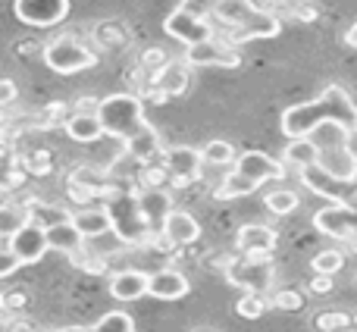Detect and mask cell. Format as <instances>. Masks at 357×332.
<instances>
[{
	"mask_svg": "<svg viewBox=\"0 0 357 332\" xmlns=\"http://www.w3.org/2000/svg\"><path fill=\"white\" fill-rule=\"evenodd\" d=\"M226 282L235 285V289L264 295V292H270L273 282H276V266H273L270 257H245V254H241V260H232V264L226 266Z\"/></svg>",
	"mask_w": 357,
	"mask_h": 332,
	"instance_id": "cell-5",
	"label": "cell"
},
{
	"mask_svg": "<svg viewBox=\"0 0 357 332\" xmlns=\"http://www.w3.org/2000/svg\"><path fill=\"white\" fill-rule=\"evenodd\" d=\"M257 188L260 185L254 182V179H248V176H241L238 169H232L220 185H216L213 197L216 201H232V197H245V195H251V191H257Z\"/></svg>",
	"mask_w": 357,
	"mask_h": 332,
	"instance_id": "cell-26",
	"label": "cell"
},
{
	"mask_svg": "<svg viewBox=\"0 0 357 332\" xmlns=\"http://www.w3.org/2000/svg\"><path fill=\"white\" fill-rule=\"evenodd\" d=\"M25 213H29L31 222H38V226H44V229L73 220V213H69L66 207H54V204H41V201H31L29 207H25Z\"/></svg>",
	"mask_w": 357,
	"mask_h": 332,
	"instance_id": "cell-27",
	"label": "cell"
},
{
	"mask_svg": "<svg viewBox=\"0 0 357 332\" xmlns=\"http://www.w3.org/2000/svg\"><path fill=\"white\" fill-rule=\"evenodd\" d=\"M0 100H3V104H13V100H16V85H13L10 79H3V85H0Z\"/></svg>",
	"mask_w": 357,
	"mask_h": 332,
	"instance_id": "cell-41",
	"label": "cell"
},
{
	"mask_svg": "<svg viewBox=\"0 0 357 332\" xmlns=\"http://www.w3.org/2000/svg\"><path fill=\"white\" fill-rule=\"evenodd\" d=\"M88 248H91V251H98L100 257H110V254H119L123 248H129V245H126V241L110 229V232L98 235V239H88Z\"/></svg>",
	"mask_w": 357,
	"mask_h": 332,
	"instance_id": "cell-35",
	"label": "cell"
},
{
	"mask_svg": "<svg viewBox=\"0 0 357 332\" xmlns=\"http://www.w3.org/2000/svg\"><path fill=\"white\" fill-rule=\"evenodd\" d=\"M73 266H79V270H85V273H94V276H104L107 273V257H100L98 251H91V248H82V251H75L73 257Z\"/></svg>",
	"mask_w": 357,
	"mask_h": 332,
	"instance_id": "cell-34",
	"label": "cell"
},
{
	"mask_svg": "<svg viewBox=\"0 0 357 332\" xmlns=\"http://www.w3.org/2000/svg\"><path fill=\"white\" fill-rule=\"evenodd\" d=\"M98 116H100V123H104L107 135L126 138V142L148 126V119H144V107L135 94H110V98H104L100 100Z\"/></svg>",
	"mask_w": 357,
	"mask_h": 332,
	"instance_id": "cell-3",
	"label": "cell"
},
{
	"mask_svg": "<svg viewBox=\"0 0 357 332\" xmlns=\"http://www.w3.org/2000/svg\"><path fill=\"white\" fill-rule=\"evenodd\" d=\"M301 172V185L307 191H314L317 197H326V201H333V204H348V201H354V185L351 182H342V179H335L333 172H326L320 163H314V166H304V169H298Z\"/></svg>",
	"mask_w": 357,
	"mask_h": 332,
	"instance_id": "cell-7",
	"label": "cell"
},
{
	"mask_svg": "<svg viewBox=\"0 0 357 332\" xmlns=\"http://www.w3.org/2000/svg\"><path fill=\"white\" fill-rule=\"evenodd\" d=\"M310 266H314L317 276H335V273L345 266V254H342L339 248H326V251H320L310 260Z\"/></svg>",
	"mask_w": 357,
	"mask_h": 332,
	"instance_id": "cell-33",
	"label": "cell"
},
{
	"mask_svg": "<svg viewBox=\"0 0 357 332\" xmlns=\"http://www.w3.org/2000/svg\"><path fill=\"white\" fill-rule=\"evenodd\" d=\"M110 295L116 301H138V298L151 295V276L142 270H123L110 276Z\"/></svg>",
	"mask_w": 357,
	"mask_h": 332,
	"instance_id": "cell-16",
	"label": "cell"
},
{
	"mask_svg": "<svg viewBox=\"0 0 357 332\" xmlns=\"http://www.w3.org/2000/svg\"><path fill=\"white\" fill-rule=\"evenodd\" d=\"M310 289L317 292V295H323V292L333 289V276H314V282H310Z\"/></svg>",
	"mask_w": 357,
	"mask_h": 332,
	"instance_id": "cell-42",
	"label": "cell"
},
{
	"mask_svg": "<svg viewBox=\"0 0 357 332\" xmlns=\"http://www.w3.org/2000/svg\"><path fill=\"white\" fill-rule=\"evenodd\" d=\"M138 204H142V213H144V220L151 222V229H154V235H160L163 232V226H167V220H169V213H173V197L167 195L163 188H142L138 191Z\"/></svg>",
	"mask_w": 357,
	"mask_h": 332,
	"instance_id": "cell-15",
	"label": "cell"
},
{
	"mask_svg": "<svg viewBox=\"0 0 357 332\" xmlns=\"http://www.w3.org/2000/svg\"><path fill=\"white\" fill-rule=\"evenodd\" d=\"M264 204H266L270 213L285 216V213H291V210L298 207V195L291 188H273V191H266L264 195Z\"/></svg>",
	"mask_w": 357,
	"mask_h": 332,
	"instance_id": "cell-32",
	"label": "cell"
},
{
	"mask_svg": "<svg viewBox=\"0 0 357 332\" xmlns=\"http://www.w3.org/2000/svg\"><path fill=\"white\" fill-rule=\"evenodd\" d=\"M107 210H110V216H113V232L129 248L148 245V241L154 239V229L144 220L138 195H132V191H126V188L110 191V195H107Z\"/></svg>",
	"mask_w": 357,
	"mask_h": 332,
	"instance_id": "cell-2",
	"label": "cell"
},
{
	"mask_svg": "<svg viewBox=\"0 0 357 332\" xmlns=\"http://www.w3.org/2000/svg\"><path fill=\"white\" fill-rule=\"evenodd\" d=\"M47 245H50V251H60V254H66V257H73L75 251H82V248L88 245V239L75 229V222L69 220V222H60V226L47 229Z\"/></svg>",
	"mask_w": 357,
	"mask_h": 332,
	"instance_id": "cell-22",
	"label": "cell"
},
{
	"mask_svg": "<svg viewBox=\"0 0 357 332\" xmlns=\"http://www.w3.org/2000/svg\"><path fill=\"white\" fill-rule=\"evenodd\" d=\"M354 320H357V317H354Z\"/></svg>",
	"mask_w": 357,
	"mask_h": 332,
	"instance_id": "cell-46",
	"label": "cell"
},
{
	"mask_svg": "<svg viewBox=\"0 0 357 332\" xmlns=\"http://www.w3.org/2000/svg\"><path fill=\"white\" fill-rule=\"evenodd\" d=\"M188 279L178 270H157L151 276V295L160 298V301H178V298L188 295Z\"/></svg>",
	"mask_w": 357,
	"mask_h": 332,
	"instance_id": "cell-19",
	"label": "cell"
},
{
	"mask_svg": "<svg viewBox=\"0 0 357 332\" xmlns=\"http://www.w3.org/2000/svg\"><path fill=\"white\" fill-rule=\"evenodd\" d=\"M351 251L357 254V235H354V239H351Z\"/></svg>",
	"mask_w": 357,
	"mask_h": 332,
	"instance_id": "cell-45",
	"label": "cell"
},
{
	"mask_svg": "<svg viewBox=\"0 0 357 332\" xmlns=\"http://www.w3.org/2000/svg\"><path fill=\"white\" fill-rule=\"evenodd\" d=\"M66 135L79 144H91L104 135V123H100L98 113H69L66 116Z\"/></svg>",
	"mask_w": 357,
	"mask_h": 332,
	"instance_id": "cell-21",
	"label": "cell"
},
{
	"mask_svg": "<svg viewBox=\"0 0 357 332\" xmlns=\"http://www.w3.org/2000/svg\"><path fill=\"white\" fill-rule=\"evenodd\" d=\"M201 163H204V154L197 148H188V144H178V148L167 151V169L176 185L195 182L201 176Z\"/></svg>",
	"mask_w": 357,
	"mask_h": 332,
	"instance_id": "cell-14",
	"label": "cell"
},
{
	"mask_svg": "<svg viewBox=\"0 0 357 332\" xmlns=\"http://www.w3.org/2000/svg\"><path fill=\"white\" fill-rule=\"evenodd\" d=\"M163 29H167V35H169V38L182 41L185 47H195V44L213 41V29H210L207 19L191 16V13L178 10V6H176L173 13H169L167 19H163Z\"/></svg>",
	"mask_w": 357,
	"mask_h": 332,
	"instance_id": "cell-9",
	"label": "cell"
},
{
	"mask_svg": "<svg viewBox=\"0 0 357 332\" xmlns=\"http://www.w3.org/2000/svg\"><path fill=\"white\" fill-rule=\"evenodd\" d=\"M19 266H22V257H19L10 245H3V254H0V276H13Z\"/></svg>",
	"mask_w": 357,
	"mask_h": 332,
	"instance_id": "cell-38",
	"label": "cell"
},
{
	"mask_svg": "<svg viewBox=\"0 0 357 332\" xmlns=\"http://www.w3.org/2000/svg\"><path fill=\"white\" fill-rule=\"evenodd\" d=\"M13 13L25 25L50 29V25H60L69 16V0H16Z\"/></svg>",
	"mask_w": 357,
	"mask_h": 332,
	"instance_id": "cell-8",
	"label": "cell"
},
{
	"mask_svg": "<svg viewBox=\"0 0 357 332\" xmlns=\"http://www.w3.org/2000/svg\"><path fill=\"white\" fill-rule=\"evenodd\" d=\"M157 85L167 94H182L185 88H188V66H182V63H167V66L160 69V75H157Z\"/></svg>",
	"mask_w": 357,
	"mask_h": 332,
	"instance_id": "cell-29",
	"label": "cell"
},
{
	"mask_svg": "<svg viewBox=\"0 0 357 332\" xmlns=\"http://www.w3.org/2000/svg\"><path fill=\"white\" fill-rule=\"evenodd\" d=\"M56 332H135V326H132L129 314H123V310H110V314H104L94 326H88V329H56Z\"/></svg>",
	"mask_w": 357,
	"mask_h": 332,
	"instance_id": "cell-31",
	"label": "cell"
},
{
	"mask_svg": "<svg viewBox=\"0 0 357 332\" xmlns=\"http://www.w3.org/2000/svg\"><path fill=\"white\" fill-rule=\"evenodd\" d=\"M345 41L351 44V47H357V22L351 25V29H348V35H345Z\"/></svg>",
	"mask_w": 357,
	"mask_h": 332,
	"instance_id": "cell-44",
	"label": "cell"
},
{
	"mask_svg": "<svg viewBox=\"0 0 357 332\" xmlns=\"http://www.w3.org/2000/svg\"><path fill=\"white\" fill-rule=\"evenodd\" d=\"M273 304L282 310H298V308H304V295H298V292H279L273 298Z\"/></svg>",
	"mask_w": 357,
	"mask_h": 332,
	"instance_id": "cell-40",
	"label": "cell"
},
{
	"mask_svg": "<svg viewBox=\"0 0 357 332\" xmlns=\"http://www.w3.org/2000/svg\"><path fill=\"white\" fill-rule=\"evenodd\" d=\"M44 63L60 75H73V73H82V69H91L98 63V56L75 35H60L44 47Z\"/></svg>",
	"mask_w": 357,
	"mask_h": 332,
	"instance_id": "cell-4",
	"label": "cell"
},
{
	"mask_svg": "<svg viewBox=\"0 0 357 332\" xmlns=\"http://www.w3.org/2000/svg\"><path fill=\"white\" fill-rule=\"evenodd\" d=\"M326 123L342 126L345 132L357 129V104L342 85H326L320 91V98L289 107L279 119V129H282L285 138H307Z\"/></svg>",
	"mask_w": 357,
	"mask_h": 332,
	"instance_id": "cell-1",
	"label": "cell"
},
{
	"mask_svg": "<svg viewBox=\"0 0 357 332\" xmlns=\"http://www.w3.org/2000/svg\"><path fill=\"white\" fill-rule=\"evenodd\" d=\"M348 323H351V317H348V314H320V317H317V326L326 329V332L345 329Z\"/></svg>",
	"mask_w": 357,
	"mask_h": 332,
	"instance_id": "cell-39",
	"label": "cell"
},
{
	"mask_svg": "<svg viewBox=\"0 0 357 332\" xmlns=\"http://www.w3.org/2000/svg\"><path fill=\"white\" fill-rule=\"evenodd\" d=\"M220 3H222V0H182V3H178V10L191 13V16L207 19V16H216Z\"/></svg>",
	"mask_w": 357,
	"mask_h": 332,
	"instance_id": "cell-37",
	"label": "cell"
},
{
	"mask_svg": "<svg viewBox=\"0 0 357 332\" xmlns=\"http://www.w3.org/2000/svg\"><path fill=\"white\" fill-rule=\"evenodd\" d=\"M160 235L169 245H195V241L201 239V222H197L188 210H173Z\"/></svg>",
	"mask_w": 357,
	"mask_h": 332,
	"instance_id": "cell-17",
	"label": "cell"
},
{
	"mask_svg": "<svg viewBox=\"0 0 357 332\" xmlns=\"http://www.w3.org/2000/svg\"><path fill=\"white\" fill-rule=\"evenodd\" d=\"M204 154V163L207 166H232L238 160V154H235V144L232 142H222V138H213V142H207L201 148Z\"/></svg>",
	"mask_w": 357,
	"mask_h": 332,
	"instance_id": "cell-30",
	"label": "cell"
},
{
	"mask_svg": "<svg viewBox=\"0 0 357 332\" xmlns=\"http://www.w3.org/2000/svg\"><path fill=\"white\" fill-rule=\"evenodd\" d=\"M235 310H238V317H245V320H260V317H264V310H266V301H264V295L248 292L245 298H238Z\"/></svg>",
	"mask_w": 357,
	"mask_h": 332,
	"instance_id": "cell-36",
	"label": "cell"
},
{
	"mask_svg": "<svg viewBox=\"0 0 357 332\" xmlns=\"http://www.w3.org/2000/svg\"><path fill=\"white\" fill-rule=\"evenodd\" d=\"M73 222H75V229H79L85 239H98V235H104V232H110V229H113V216H110V210H107V204H104V207H82V210H75Z\"/></svg>",
	"mask_w": 357,
	"mask_h": 332,
	"instance_id": "cell-20",
	"label": "cell"
},
{
	"mask_svg": "<svg viewBox=\"0 0 357 332\" xmlns=\"http://www.w3.org/2000/svg\"><path fill=\"white\" fill-rule=\"evenodd\" d=\"M126 151H129V157H135L138 163H151L160 157V135H157L151 126H144L138 135H132L129 142H126Z\"/></svg>",
	"mask_w": 357,
	"mask_h": 332,
	"instance_id": "cell-24",
	"label": "cell"
},
{
	"mask_svg": "<svg viewBox=\"0 0 357 332\" xmlns=\"http://www.w3.org/2000/svg\"><path fill=\"white\" fill-rule=\"evenodd\" d=\"M276 232L270 226H260V222H248V226L238 229L235 235V245L245 257H270L276 251Z\"/></svg>",
	"mask_w": 357,
	"mask_h": 332,
	"instance_id": "cell-12",
	"label": "cell"
},
{
	"mask_svg": "<svg viewBox=\"0 0 357 332\" xmlns=\"http://www.w3.org/2000/svg\"><path fill=\"white\" fill-rule=\"evenodd\" d=\"M320 166L326 172H333L342 182L357 185V160L345 151V144H335V148H323L320 151Z\"/></svg>",
	"mask_w": 357,
	"mask_h": 332,
	"instance_id": "cell-18",
	"label": "cell"
},
{
	"mask_svg": "<svg viewBox=\"0 0 357 332\" xmlns=\"http://www.w3.org/2000/svg\"><path fill=\"white\" fill-rule=\"evenodd\" d=\"M345 151L357 160V129H354V132H348V138H345Z\"/></svg>",
	"mask_w": 357,
	"mask_h": 332,
	"instance_id": "cell-43",
	"label": "cell"
},
{
	"mask_svg": "<svg viewBox=\"0 0 357 332\" xmlns=\"http://www.w3.org/2000/svg\"><path fill=\"white\" fill-rule=\"evenodd\" d=\"M254 10H257V6H251V0H222L216 16H220V22L238 29V25H245L248 19L254 16Z\"/></svg>",
	"mask_w": 357,
	"mask_h": 332,
	"instance_id": "cell-28",
	"label": "cell"
},
{
	"mask_svg": "<svg viewBox=\"0 0 357 332\" xmlns=\"http://www.w3.org/2000/svg\"><path fill=\"white\" fill-rule=\"evenodd\" d=\"M3 245H10L13 251L22 257V264H38V260L44 257V254L50 251L47 245V229L38 226V222H25L22 229H19L16 235H10V239H3Z\"/></svg>",
	"mask_w": 357,
	"mask_h": 332,
	"instance_id": "cell-10",
	"label": "cell"
},
{
	"mask_svg": "<svg viewBox=\"0 0 357 332\" xmlns=\"http://www.w3.org/2000/svg\"><path fill=\"white\" fill-rule=\"evenodd\" d=\"M279 19L273 16V13H266V10H254V16L248 19L245 25H238L235 29V38L238 41H257V38H273V35H279Z\"/></svg>",
	"mask_w": 357,
	"mask_h": 332,
	"instance_id": "cell-23",
	"label": "cell"
},
{
	"mask_svg": "<svg viewBox=\"0 0 357 332\" xmlns=\"http://www.w3.org/2000/svg\"><path fill=\"white\" fill-rule=\"evenodd\" d=\"M282 160L298 166V169L314 166V163H320V144L314 138H289V144L282 151Z\"/></svg>",
	"mask_w": 357,
	"mask_h": 332,
	"instance_id": "cell-25",
	"label": "cell"
},
{
	"mask_svg": "<svg viewBox=\"0 0 357 332\" xmlns=\"http://www.w3.org/2000/svg\"><path fill=\"white\" fill-rule=\"evenodd\" d=\"M235 169H238L241 176L254 179L257 185L273 182V179H282L285 176V166L279 163V160H273L270 154H264V151H245V154H238V160H235Z\"/></svg>",
	"mask_w": 357,
	"mask_h": 332,
	"instance_id": "cell-13",
	"label": "cell"
},
{
	"mask_svg": "<svg viewBox=\"0 0 357 332\" xmlns=\"http://www.w3.org/2000/svg\"><path fill=\"white\" fill-rule=\"evenodd\" d=\"M185 63H188V66H226V69H235L241 63V56H238V50H232L229 44L204 41V44H195V47L185 50Z\"/></svg>",
	"mask_w": 357,
	"mask_h": 332,
	"instance_id": "cell-11",
	"label": "cell"
},
{
	"mask_svg": "<svg viewBox=\"0 0 357 332\" xmlns=\"http://www.w3.org/2000/svg\"><path fill=\"white\" fill-rule=\"evenodd\" d=\"M314 226L323 235H329V239H339V241L354 239L357 235V195L348 204H329V207L317 210Z\"/></svg>",
	"mask_w": 357,
	"mask_h": 332,
	"instance_id": "cell-6",
	"label": "cell"
}]
</instances>
